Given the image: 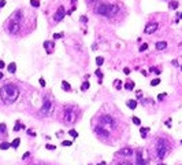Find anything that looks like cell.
Segmentation results:
<instances>
[{
	"mask_svg": "<svg viewBox=\"0 0 182 165\" xmlns=\"http://www.w3.org/2000/svg\"><path fill=\"white\" fill-rule=\"evenodd\" d=\"M178 6H179V4H178V1H170V6H168V7L173 8V10H177Z\"/></svg>",
	"mask_w": 182,
	"mask_h": 165,
	"instance_id": "23",
	"label": "cell"
},
{
	"mask_svg": "<svg viewBox=\"0 0 182 165\" xmlns=\"http://www.w3.org/2000/svg\"><path fill=\"white\" fill-rule=\"evenodd\" d=\"M133 151H132V149H129V147H125V149H122L120 151H119V154H122V156H130Z\"/></svg>",
	"mask_w": 182,
	"mask_h": 165,
	"instance_id": "16",
	"label": "cell"
},
{
	"mask_svg": "<svg viewBox=\"0 0 182 165\" xmlns=\"http://www.w3.org/2000/svg\"><path fill=\"white\" fill-rule=\"evenodd\" d=\"M149 72H153V73H156V74H160V70H159V69H156V68H151Z\"/></svg>",
	"mask_w": 182,
	"mask_h": 165,
	"instance_id": "35",
	"label": "cell"
},
{
	"mask_svg": "<svg viewBox=\"0 0 182 165\" xmlns=\"http://www.w3.org/2000/svg\"><path fill=\"white\" fill-rule=\"evenodd\" d=\"M29 157H30V153H29V151H26L23 156H22V160H26V158H29Z\"/></svg>",
	"mask_w": 182,
	"mask_h": 165,
	"instance_id": "37",
	"label": "cell"
},
{
	"mask_svg": "<svg viewBox=\"0 0 182 165\" xmlns=\"http://www.w3.org/2000/svg\"><path fill=\"white\" fill-rule=\"evenodd\" d=\"M88 88H89V83H88V81H84L82 85H81V89H82V91H86Z\"/></svg>",
	"mask_w": 182,
	"mask_h": 165,
	"instance_id": "25",
	"label": "cell"
},
{
	"mask_svg": "<svg viewBox=\"0 0 182 165\" xmlns=\"http://www.w3.org/2000/svg\"><path fill=\"white\" fill-rule=\"evenodd\" d=\"M81 21H82V22H86L88 18H86V17H81Z\"/></svg>",
	"mask_w": 182,
	"mask_h": 165,
	"instance_id": "47",
	"label": "cell"
},
{
	"mask_svg": "<svg viewBox=\"0 0 182 165\" xmlns=\"http://www.w3.org/2000/svg\"><path fill=\"white\" fill-rule=\"evenodd\" d=\"M44 47L47 48L48 54H51V52H52V48H54V43H51V41H45V43H44Z\"/></svg>",
	"mask_w": 182,
	"mask_h": 165,
	"instance_id": "12",
	"label": "cell"
},
{
	"mask_svg": "<svg viewBox=\"0 0 182 165\" xmlns=\"http://www.w3.org/2000/svg\"><path fill=\"white\" fill-rule=\"evenodd\" d=\"M0 79H3V73H0Z\"/></svg>",
	"mask_w": 182,
	"mask_h": 165,
	"instance_id": "49",
	"label": "cell"
},
{
	"mask_svg": "<svg viewBox=\"0 0 182 165\" xmlns=\"http://www.w3.org/2000/svg\"><path fill=\"white\" fill-rule=\"evenodd\" d=\"M40 85H41V87H45V80L43 79V77L40 79Z\"/></svg>",
	"mask_w": 182,
	"mask_h": 165,
	"instance_id": "39",
	"label": "cell"
},
{
	"mask_svg": "<svg viewBox=\"0 0 182 165\" xmlns=\"http://www.w3.org/2000/svg\"><path fill=\"white\" fill-rule=\"evenodd\" d=\"M114 85H115V88H116V89H119V88H120V87H122V81H120V80H116V81H115V84H114Z\"/></svg>",
	"mask_w": 182,
	"mask_h": 165,
	"instance_id": "31",
	"label": "cell"
},
{
	"mask_svg": "<svg viewBox=\"0 0 182 165\" xmlns=\"http://www.w3.org/2000/svg\"><path fill=\"white\" fill-rule=\"evenodd\" d=\"M168 150H170L168 142H167L166 139H159L158 140V147H156V154H158V157L160 158V160H163V158L167 156Z\"/></svg>",
	"mask_w": 182,
	"mask_h": 165,
	"instance_id": "3",
	"label": "cell"
},
{
	"mask_svg": "<svg viewBox=\"0 0 182 165\" xmlns=\"http://www.w3.org/2000/svg\"><path fill=\"white\" fill-rule=\"evenodd\" d=\"M6 66V63H4V61H0V69H3Z\"/></svg>",
	"mask_w": 182,
	"mask_h": 165,
	"instance_id": "45",
	"label": "cell"
},
{
	"mask_svg": "<svg viewBox=\"0 0 182 165\" xmlns=\"http://www.w3.org/2000/svg\"><path fill=\"white\" fill-rule=\"evenodd\" d=\"M62 144H63V146H71L73 142H70V140H63V142H62Z\"/></svg>",
	"mask_w": 182,
	"mask_h": 165,
	"instance_id": "34",
	"label": "cell"
},
{
	"mask_svg": "<svg viewBox=\"0 0 182 165\" xmlns=\"http://www.w3.org/2000/svg\"><path fill=\"white\" fill-rule=\"evenodd\" d=\"M166 125L168 127V128H171V118H168V120L166 121Z\"/></svg>",
	"mask_w": 182,
	"mask_h": 165,
	"instance_id": "42",
	"label": "cell"
},
{
	"mask_svg": "<svg viewBox=\"0 0 182 165\" xmlns=\"http://www.w3.org/2000/svg\"><path fill=\"white\" fill-rule=\"evenodd\" d=\"M96 63H97L99 66H100V65H103V63H104V58H103V56H97V58H96Z\"/></svg>",
	"mask_w": 182,
	"mask_h": 165,
	"instance_id": "24",
	"label": "cell"
},
{
	"mask_svg": "<svg viewBox=\"0 0 182 165\" xmlns=\"http://www.w3.org/2000/svg\"><path fill=\"white\" fill-rule=\"evenodd\" d=\"M6 6V0H0V8Z\"/></svg>",
	"mask_w": 182,
	"mask_h": 165,
	"instance_id": "44",
	"label": "cell"
},
{
	"mask_svg": "<svg viewBox=\"0 0 182 165\" xmlns=\"http://www.w3.org/2000/svg\"><path fill=\"white\" fill-rule=\"evenodd\" d=\"M64 121L67 123V124H71L75 121V114L73 113V110L70 107H67L66 109V113H64Z\"/></svg>",
	"mask_w": 182,
	"mask_h": 165,
	"instance_id": "6",
	"label": "cell"
},
{
	"mask_svg": "<svg viewBox=\"0 0 182 165\" xmlns=\"http://www.w3.org/2000/svg\"><path fill=\"white\" fill-rule=\"evenodd\" d=\"M164 48H167V43L166 41H158L156 43V50H164Z\"/></svg>",
	"mask_w": 182,
	"mask_h": 165,
	"instance_id": "14",
	"label": "cell"
},
{
	"mask_svg": "<svg viewBox=\"0 0 182 165\" xmlns=\"http://www.w3.org/2000/svg\"><path fill=\"white\" fill-rule=\"evenodd\" d=\"M30 4L33 7H40V0H30Z\"/></svg>",
	"mask_w": 182,
	"mask_h": 165,
	"instance_id": "27",
	"label": "cell"
},
{
	"mask_svg": "<svg viewBox=\"0 0 182 165\" xmlns=\"http://www.w3.org/2000/svg\"><path fill=\"white\" fill-rule=\"evenodd\" d=\"M123 73H125L126 76H129V74H130V69H129V68H125V69H123Z\"/></svg>",
	"mask_w": 182,
	"mask_h": 165,
	"instance_id": "38",
	"label": "cell"
},
{
	"mask_svg": "<svg viewBox=\"0 0 182 165\" xmlns=\"http://www.w3.org/2000/svg\"><path fill=\"white\" fill-rule=\"evenodd\" d=\"M62 89L67 91V92H70V91H71V85H70L67 81H62Z\"/></svg>",
	"mask_w": 182,
	"mask_h": 165,
	"instance_id": "15",
	"label": "cell"
},
{
	"mask_svg": "<svg viewBox=\"0 0 182 165\" xmlns=\"http://www.w3.org/2000/svg\"><path fill=\"white\" fill-rule=\"evenodd\" d=\"M95 134L99 135L100 138H108V136H110V132H108L104 127H101V125L95 127Z\"/></svg>",
	"mask_w": 182,
	"mask_h": 165,
	"instance_id": "8",
	"label": "cell"
},
{
	"mask_svg": "<svg viewBox=\"0 0 182 165\" xmlns=\"http://www.w3.org/2000/svg\"><path fill=\"white\" fill-rule=\"evenodd\" d=\"M159 83H160V79H155V80H152V81H151V85H152V87H156Z\"/></svg>",
	"mask_w": 182,
	"mask_h": 165,
	"instance_id": "28",
	"label": "cell"
},
{
	"mask_svg": "<svg viewBox=\"0 0 182 165\" xmlns=\"http://www.w3.org/2000/svg\"><path fill=\"white\" fill-rule=\"evenodd\" d=\"M149 131V127H147V128H140V132H141V136L143 138H147V132Z\"/></svg>",
	"mask_w": 182,
	"mask_h": 165,
	"instance_id": "21",
	"label": "cell"
},
{
	"mask_svg": "<svg viewBox=\"0 0 182 165\" xmlns=\"http://www.w3.org/2000/svg\"><path fill=\"white\" fill-rule=\"evenodd\" d=\"M69 135L73 136V138H77V136H78V132H77L75 129H70V131H69Z\"/></svg>",
	"mask_w": 182,
	"mask_h": 165,
	"instance_id": "26",
	"label": "cell"
},
{
	"mask_svg": "<svg viewBox=\"0 0 182 165\" xmlns=\"http://www.w3.org/2000/svg\"><path fill=\"white\" fill-rule=\"evenodd\" d=\"M158 165H166V164H158Z\"/></svg>",
	"mask_w": 182,
	"mask_h": 165,
	"instance_id": "51",
	"label": "cell"
},
{
	"mask_svg": "<svg viewBox=\"0 0 182 165\" xmlns=\"http://www.w3.org/2000/svg\"><path fill=\"white\" fill-rule=\"evenodd\" d=\"M19 96V89L14 84H6L0 88V99L6 105L14 103Z\"/></svg>",
	"mask_w": 182,
	"mask_h": 165,
	"instance_id": "1",
	"label": "cell"
},
{
	"mask_svg": "<svg viewBox=\"0 0 182 165\" xmlns=\"http://www.w3.org/2000/svg\"><path fill=\"white\" fill-rule=\"evenodd\" d=\"M22 128H23V125H22L21 123H16L15 127H14V131H19V129H22Z\"/></svg>",
	"mask_w": 182,
	"mask_h": 165,
	"instance_id": "29",
	"label": "cell"
},
{
	"mask_svg": "<svg viewBox=\"0 0 182 165\" xmlns=\"http://www.w3.org/2000/svg\"><path fill=\"white\" fill-rule=\"evenodd\" d=\"M27 134H29V135H32V136H36V134H34L33 131H30V129H27Z\"/></svg>",
	"mask_w": 182,
	"mask_h": 165,
	"instance_id": "46",
	"label": "cell"
},
{
	"mask_svg": "<svg viewBox=\"0 0 182 165\" xmlns=\"http://www.w3.org/2000/svg\"><path fill=\"white\" fill-rule=\"evenodd\" d=\"M95 11L97 13V14L103 15V17H112L119 11V7L116 6V4H105V3H104V4L97 6Z\"/></svg>",
	"mask_w": 182,
	"mask_h": 165,
	"instance_id": "2",
	"label": "cell"
},
{
	"mask_svg": "<svg viewBox=\"0 0 182 165\" xmlns=\"http://www.w3.org/2000/svg\"><path fill=\"white\" fill-rule=\"evenodd\" d=\"M99 124L101 127H110V128H116V123H115V120L108 116V114H105V116H100L99 117Z\"/></svg>",
	"mask_w": 182,
	"mask_h": 165,
	"instance_id": "4",
	"label": "cell"
},
{
	"mask_svg": "<svg viewBox=\"0 0 182 165\" xmlns=\"http://www.w3.org/2000/svg\"><path fill=\"white\" fill-rule=\"evenodd\" d=\"M125 88L129 89V91H130V89H133V88H134V81H127L126 84H125Z\"/></svg>",
	"mask_w": 182,
	"mask_h": 165,
	"instance_id": "20",
	"label": "cell"
},
{
	"mask_svg": "<svg viewBox=\"0 0 182 165\" xmlns=\"http://www.w3.org/2000/svg\"><path fill=\"white\" fill-rule=\"evenodd\" d=\"M64 14H66V11H64V7H63V6H60V7L58 8L56 14L54 15V19H55L56 22H59V21H62V19H63Z\"/></svg>",
	"mask_w": 182,
	"mask_h": 165,
	"instance_id": "10",
	"label": "cell"
},
{
	"mask_svg": "<svg viewBox=\"0 0 182 165\" xmlns=\"http://www.w3.org/2000/svg\"><path fill=\"white\" fill-rule=\"evenodd\" d=\"M116 165H132V162H129V161H123V162H119Z\"/></svg>",
	"mask_w": 182,
	"mask_h": 165,
	"instance_id": "40",
	"label": "cell"
},
{
	"mask_svg": "<svg viewBox=\"0 0 182 165\" xmlns=\"http://www.w3.org/2000/svg\"><path fill=\"white\" fill-rule=\"evenodd\" d=\"M89 165H92V164H89Z\"/></svg>",
	"mask_w": 182,
	"mask_h": 165,
	"instance_id": "53",
	"label": "cell"
},
{
	"mask_svg": "<svg viewBox=\"0 0 182 165\" xmlns=\"http://www.w3.org/2000/svg\"><path fill=\"white\" fill-rule=\"evenodd\" d=\"M88 3H93V1H96V0H86Z\"/></svg>",
	"mask_w": 182,
	"mask_h": 165,
	"instance_id": "48",
	"label": "cell"
},
{
	"mask_svg": "<svg viewBox=\"0 0 182 165\" xmlns=\"http://www.w3.org/2000/svg\"><path fill=\"white\" fill-rule=\"evenodd\" d=\"M95 74L99 77V83H101V79H103V72L100 70V69H97V70L95 72Z\"/></svg>",
	"mask_w": 182,
	"mask_h": 165,
	"instance_id": "22",
	"label": "cell"
},
{
	"mask_svg": "<svg viewBox=\"0 0 182 165\" xmlns=\"http://www.w3.org/2000/svg\"><path fill=\"white\" fill-rule=\"evenodd\" d=\"M7 26V30L11 33V34H16L18 32H19V24L18 22H14V21H10L8 22V25H6Z\"/></svg>",
	"mask_w": 182,
	"mask_h": 165,
	"instance_id": "7",
	"label": "cell"
},
{
	"mask_svg": "<svg viewBox=\"0 0 182 165\" xmlns=\"http://www.w3.org/2000/svg\"><path fill=\"white\" fill-rule=\"evenodd\" d=\"M62 37H63V33H55V34H54V39H62Z\"/></svg>",
	"mask_w": 182,
	"mask_h": 165,
	"instance_id": "33",
	"label": "cell"
},
{
	"mask_svg": "<svg viewBox=\"0 0 182 165\" xmlns=\"http://www.w3.org/2000/svg\"><path fill=\"white\" fill-rule=\"evenodd\" d=\"M147 48H148V44H147V43H144V44H141V47H140V51L144 52V51H147Z\"/></svg>",
	"mask_w": 182,
	"mask_h": 165,
	"instance_id": "30",
	"label": "cell"
},
{
	"mask_svg": "<svg viewBox=\"0 0 182 165\" xmlns=\"http://www.w3.org/2000/svg\"><path fill=\"white\" fill-rule=\"evenodd\" d=\"M181 70H182V65H181Z\"/></svg>",
	"mask_w": 182,
	"mask_h": 165,
	"instance_id": "52",
	"label": "cell"
},
{
	"mask_svg": "<svg viewBox=\"0 0 182 165\" xmlns=\"http://www.w3.org/2000/svg\"><path fill=\"white\" fill-rule=\"evenodd\" d=\"M47 149H48V150H55L56 147L54 146V144H47Z\"/></svg>",
	"mask_w": 182,
	"mask_h": 165,
	"instance_id": "41",
	"label": "cell"
},
{
	"mask_svg": "<svg viewBox=\"0 0 182 165\" xmlns=\"http://www.w3.org/2000/svg\"><path fill=\"white\" fill-rule=\"evenodd\" d=\"M52 109H54V105H52V102L51 101H44V105L41 106V114H45V116H48V114H51V111H52Z\"/></svg>",
	"mask_w": 182,
	"mask_h": 165,
	"instance_id": "5",
	"label": "cell"
},
{
	"mask_svg": "<svg viewBox=\"0 0 182 165\" xmlns=\"http://www.w3.org/2000/svg\"><path fill=\"white\" fill-rule=\"evenodd\" d=\"M6 124H0V132H6Z\"/></svg>",
	"mask_w": 182,
	"mask_h": 165,
	"instance_id": "36",
	"label": "cell"
},
{
	"mask_svg": "<svg viewBox=\"0 0 182 165\" xmlns=\"http://www.w3.org/2000/svg\"><path fill=\"white\" fill-rule=\"evenodd\" d=\"M7 69H8V72H10V73H15V72H16V65H15V62H11L7 66Z\"/></svg>",
	"mask_w": 182,
	"mask_h": 165,
	"instance_id": "17",
	"label": "cell"
},
{
	"mask_svg": "<svg viewBox=\"0 0 182 165\" xmlns=\"http://www.w3.org/2000/svg\"><path fill=\"white\" fill-rule=\"evenodd\" d=\"M133 123H134L136 125H140V124H141V120L138 117H133Z\"/></svg>",
	"mask_w": 182,
	"mask_h": 165,
	"instance_id": "32",
	"label": "cell"
},
{
	"mask_svg": "<svg viewBox=\"0 0 182 165\" xmlns=\"http://www.w3.org/2000/svg\"><path fill=\"white\" fill-rule=\"evenodd\" d=\"M179 18H181V19H182V13H181V14H179Z\"/></svg>",
	"mask_w": 182,
	"mask_h": 165,
	"instance_id": "50",
	"label": "cell"
},
{
	"mask_svg": "<svg viewBox=\"0 0 182 165\" xmlns=\"http://www.w3.org/2000/svg\"><path fill=\"white\" fill-rule=\"evenodd\" d=\"M164 96H166V94H159L158 99H159V101H162V99H164Z\"/></svg>",
	"mask_w": 182,
	"mask_h": 165,
	"instance_id": "43",
	"label": "cell"
},
{
	"mask_svg": "<svg viewBox=\"0 0 182 165\" xmlns=\"http://www.w3.org/2000/svg\"><path fill=\"white\" fill-rule=\"evenodd\" d=\"M159 28L158 22H149V24L145 26V29H144V32L145 33H148V34H151V33H153V32H156V29Z\"/></svg>",
	"mask_w": 182,
	"mask_h": 165,
	"instance_id": "9",
	"label": "cell"
},
{
	"mask_svg": "<svg viewBox=\"0 0 182 165\" xmlns=\"http://www.w3.org/2000/svg\"><path fill=\"white\" fill-rule=\"evenodd\" d=\"M136 165H148V162L143 158V150L137 151V160H136Z\"/></svg>",
	"mask_w": 182,
	"mask_h": 165,
	"instance_id": "11",
	"label": "cell"
},
{
	"mask_svg": "<svg viewBox=\"0 0 182 165\" xmlns=\"http://www.w3.org/2000/svg\"><path fill=\"white\" fill-rule=\"evenodd\" d=\"M127 107L132 110H134L136 107H137V101H134V99H130V101H127Z\"/></svg>",
	"mask_w": 182,
	"mask_h": 165,
	"instance_id": "13",
	"label": "cell"
},
{
	"mask_svg": "<svg viewBox=\"0 0 182 165\" xmlns=\"http://www.w3.org/2000/svg\"><path fill=\"white\" fill-rule=\"evenodd\" d=\"M19 143H21V140H19V138H16V139H14V140H12V143H11V147H12V149H18Z\"/></svg>",
	"mask_w": 182,
	"mask_h": 165,
	"instance_id": "19",
	"label": "cell"
},
{
	"mask_svg": "<svg viewBox=\"0 0 182 165\" xmlns=\"http://www.w3.org/2000/svg\"><path fill=\"white\" fill-rule=\"evenodd\" d=\"M11 147V143H7V142H1L0 143V149L1 150H7Z\"/></svg>",
	"mask_w": 182,
	"mask_h": 165,
	"instance_id": "18",
	"label": "cell"
}]
</instances>
